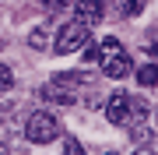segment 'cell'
<instances>
[{"label":"cell","mask_w":158,"mask_h":155,"mask_svg":"<svg viewBox=\"0 0 158 155\" xmlns=\"http://www.w3.org/2000/svg\"><path fill=\"white\" fill-rule=\"evenodd\" d=\"M98 63H102V74L106 78H127V74H134L130 53L119 46V39H113V35L98 42Z\"/></svg>","instance_id":"obj_1"},{"label":"cell","mask_w":158,"mask_h":155,"mask_svg":"<svg viewBox=\"0 0 158 155\" xmlns=\"http://www.w3.org/2000/svg\"><path fill=\"white\" fill-rule=\"evenodd\" d=\"M60 120L53 113H46V109H39V113H32L28 116V123H25V138H28L32 144H49V141H56L60 138Z\"/></svg>","instance_id":"obj_2"},{"label":"cell","mask_w":158,"mask_h":155,"mask_svg":"<svg viewBox=\"0 0 158 155\" xmlns=\"http://www.w3.org/2000/svg\"><path fill=\"white\" fill-rule=\"evenodd\" d=\"M88 25L85 21H77V18H74V21H67L60 28V35H56V46H53V53H60V57H67V53H77L81 46H85L88 42Z\"/></svg>","instance_id":"obj_3"},{"label":"cell","mask_w":158,"mask_h":155,"mask_svg":"<svg viewBox=\"0 0 158 155\" xmlns=\"http://www.w3.org/2000/svg\"><path fill=\"white\" fill-rule=\"evenodd\" d=\"M106 116H109V123H116V127L130 123V116H134V95L113 92V95L106 99Z\"/></svg>","instance_id":"obj_4"},{"label":"cell","mask_w":158,"mask_h":155,"mask_svg":"<svg viewBox=\"0 0 158 155\" xmlns=\"http://www.w3.org/2000/svg\"><path fill=\"white\" fill-rule=\"evenodd\" d=\"M74 14H77V21H85L91 28L102 18V0H74Z\"/></svg>","instance_id":"obj_5"},{"label":"cell","mask_w":158,"mask_h":155,"mask_svg":"<svg viewBox=\"0 0 158 155\" xmlns=\"http://www.w3.org/2000/svg\"><path fill=\"white\" fill-rule=\"evenodd\" d=\"M134 74H137V85L155 88V85H158V63H144V67H137Z\"/></svg>","instance_id":"obj_6"},{"label":"cell","mask_w":158,"mask_h":155,"mask_svg":"<svg viewBox=\"0 0 158 155\" xmlns=\"http://www.w3.org/2000/svg\"><path fill=\"white\" fill-rule=\"evenodd\" d=\"M35 4H39L42 11H49V14H67V7L74 0H35Z\"/></svg>","instance_id":"obj_7"},{"label":"cell","mask_w":158,"mask_h":155,"mask_svg":"<svg viewBox=\"0 0 158 155\" xmlns=\"http://www.w3.org/2000/svg\"><path fill=\"white\" fill-rule=\"evenodd\" d=\"M28 46L32 50H46V46H49V32H46V28H35L28 35Z\"/></svg>","instance_id":"obj_8"},{"label":"cell","mask_w":158,"mask_h":155,"mask_svg":"<svg viewBox=\"0 0 158 155\" xmlns=\"http://www.w3.org/2000/svg\"><path fill=\"white\" fill-rule=\"evenodd\" d=\"M119 7H123L127 18H137V14L144 11V0H119Z\"/></svg>","instance_id":"obj_9"},{"label":"cell","mask_w":158,"mask_h":155,"mask_svg":"<svg viewBox=\"0 0 158 155\" xmlns=\"http://www.w3.org/2000/svg\"><path fill=\"white\" fill-rule=\"evenodd\" d=\"M63 155H85L81 141H77V138H67V141H63Z\"/></svg>","instance_id":"obj_10"},{"label":"cell","mask_w":158,"mask_h":155,"mask_svg":"<svg viewBox=\"0 0 158 155\" xmlns=\"http://www.w3.org/2000/svg\"><path fill=\"white\" fill-rule=\"evenodd\" d=\"M14 85V74H11V67H4L0 63V88H11Z\"/></svg>","instance_id":"obj_11"},{"label":"cell","mask_w":158,"mask_h":155,"mask_svg":"<svg viewBox=\"0 0 158 155\" xmlns=\"http://www.w3.org/2000/svg\"><path fill=\"white\" fill-rule=\"evenodd\" d=\"M85 46H88V50H85V63H91V60H98V42H91V39H88Z\"/></svg>","instance_id":"obj_12"},{"label":"cell","mask_w":158,"mask_h":155,"mask_svg":"<svg viewBox=\"0 0 158 155\" xmlns=\"http://www.w3.org/2000/svg\"><path fill=\"white\" fill-rule=\"evenodd\" d=\"M148 53H151V57L158 60V42H155V46H148Z\"/></svg>","instance_id":"obj_13"},{"label":"cell","mask_w":158,"mask_h":155,"mask_svg":"<svg viewBox=\"0 0 158 155\" xmlns=\"http://www.w3.org/2000/svg\"><path fill=\"white\" fill-rule=\"evenodd\" d=\"M134 155H155V152H148V148H137V152H134Z\"/></svg>","instance_id":"obj_14"},{"label":"cell","mask_w":158,"mask_h":155,"mask_svg":"<svg viewBox=\"0 0 158 155\" xmlns=\"http://www.w3.org/2000/svg\"><path fill=\"white\" fill-rule=\"evenodd\" d=\"M0 155H7V144H0Z\"/></svg>","instance_id":"obj_15"},{"label":"cell","mask_w":158,"mask_h":155,"mask_svg":"<svg viewBox=\"0 0 158 155\" xmlns=\"http://www.w3.org/2000/svg\"><path fill=\"white\" fill-rule=\"evenodd\" d=\"M106 155H116V152H106Z\"/></svg>","instance_id":"obj_16"}]
</instances>
